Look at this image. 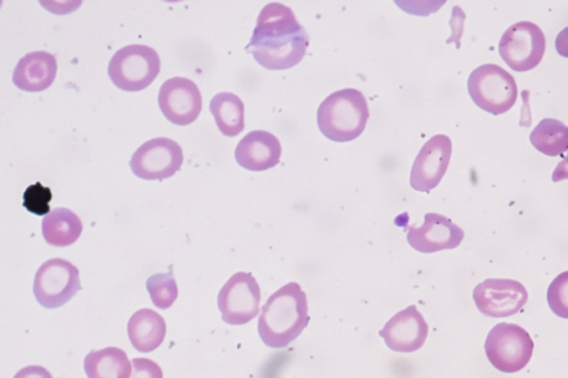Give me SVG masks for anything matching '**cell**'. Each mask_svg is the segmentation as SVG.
<instances>
[{"mask_svg":"<svg viewBox=\"0 0 568 378\" xmlns=\"http://www.w3.org/2000/svg\"><path fill=\"white\" fill-rule=\"evenodd\" d=\"M158 102L163 115L181 126L194 122L202 110V95L197 85L183 76L166 80L160 88Z\"/></svg>","mask_w":568,"mask_h":378,"instance_id":"7c38bea8","label":"cell"},{"mask_svg":"<svg viewBox=\"0 0 568 378\" xmlns=\"http://www.w3.org/2000/svg\"><path fill=\"white\" fill-rule=\"evenodd\" d=\"M161 61L158 52L148 45L130 44L111 58L108 74L122 91L138 92L148 88L158 76Z\"/></svg>","mask_w":568,"mask_h":378,"instance_id":"277c9868","label":"cell"},{"mask_svg":"<svg viewBox=\"0 0 568 378\" xmlns=\"http://www.w3.org/2000/svg\"><path fill=\"white\" fill-rule=\"evenodd\" d=\"M368 116L364 94L347 88L324 99L317 109L316 120L324 136L335 142H347L361 135Z\"/></svg>","mask_w":568,"mask_h":378,"instance_id":"3957f363","label":"cell"},{"mask_svg":"<svg viewBox=\"0 0 568 378\" xmlns=\"http://www.w3.org/2000/svg\"><path fill=\"white\" fill-rule=\"evenodd\" d=\"M546 38L542 30L530 21L510 25L501 35L498 51L506 64L516 72L536 68L545 53Z\"/></svg>","mask_w":568,"mask_h":378,"instance_id":"52a82bcc","label":"cell"},{"mask_svg":"<svg viewBox=\"0 0 568 378\" xmlns=\"http://www.w3.org/2000/svg\"><path fill=\"white\" fill-rule=\"evenodd\" d=\"M547 302L557 316L568 318V270L560 273L550 283Z\"/></svg>","mask_w":568,"mask_h":378,"instance_id":"d4e9b609","label":"cell"},{"mask_svg":"<svg viewBox=\"0 0 568 378\" xmlns=\"http://www.w3.org/2000/svg\"><path fill=\"white\" fill-rule=\"evenodd\" d=\"M129 378H163L161 367L148 358H133Z\"/></svg>","mask_w":568,"mask_h":378,"instance_id":"484cf974","label":"cell"},{"mask_svg":"<svg viewBox=\"0 0 568 378\" xmlns=\"http://www.w3.org/2000/svg\"><path fill=\"white\" fill-rule=\"evenodd\" d=\"M534 343L519 325L500 323L491 328L485 341V351L490 364L503 372L523 369L531 358Z\"/></svg>","mask_w":568,"mask_h":378,"instance_id":"8992f818","label":"cell"},{"mask_svg":"<svg viewBox=\"0 0 568 378\" xmlns=\"http://www.w3.org/2000/svg\"><path fill=\"white\" fill-rule=\"evenodd\" d=\"M261 289L251 273L237 272L222 286L217 306L222 320L230 325H244L252 320L260 309Z\"/></svg>","mask_w":568,"mask_h":378,"instance_id":"9c48e42d","label":"cell"},{"mask_svg":"<svg viewBox=\"0 0 568 378\" xmlns=\"http://www.w3.org/2000/svg\"><path fill=\"white\" fill-rule=\"evenodd\" d=\"M467 88L474 103L494 115L509 111L518 94L514 76L493 63L476 68L468 76Z\"/></svg>","mask_w":568,"mask_h":378,"instance_id":"5b68a950","label":"cell"},{"mask_svg":"<svg viewBox=\"0 0 568 378\" xmlns=\"http://www.w3.org/2000/svg\"><path fill=\"white\" fill-rule=\"evenodd\" d=\"M568 178V154L557 164L552 172L551 180L559 182Z\"/></svg>","mask_w":568,"mask_h":378,"instance_id":"f1b7e54d","label":"cell"},{"mask_svg":"<svg viewBox=\"0 0 568 378\" xmlns=\"http://www.w3.org/2000/svg\"><path fill=\"white\" fill-rule=\"evenodd\" d=\"M57 70V59L53 54L33 51L19 60L13 70L12 82L22 91L40 92L53 83Z\"/></svg>","mask_w":568,"mask_h":378,"instance_id":"e0dca14e","label":"cell"},{"mask_svg":"<svg viewBox=\"0 0 568 378\" xmlns=\"http://www.w3.org/2000/svg\"><path fill=\"white\" fill-rule=\"evenodd\" d=\"M386 346L398 353L419 349L428 335V325L415 305L396 313L378 331Z\"/></svg>","mask_w":568,"mask_h":378,"instance_id":"9a60e30c","label":"cell"},{"mask_svg":"<svg viewBox=\"0 0 568 378\" xmlns=\"http://www.w3.org/2000/svg\"><path fill=\"white\" fill-rule=\"evenodd\" d=\"M474 302L480 313L490 317H507L527 303L525 286L509 278H488L475 286Z\"/></svg>","mask_w":568,"mask_h":378,"instance_id":"8fae6325","label":"cell"},{"mask_svg":"<svg viewBox=\"0 0 568 378\" xmlns=\"http://www.w3.org/2000/svg\"><path fill=\"white\" fill-rule=\"evenodd\" d=\"M282 147L272 133L255 130L247 133L236 145L235 160L248 171H265L275 166L281 159Z\"/></svg>","mask_w":568,"mask_h":378,"instance_id":"2e32d148","label":"cell"},{"mask_svg":"<svg viewBox=\"0 0 568 378\" xmlns=\"http://www.w3.org/2000/svg\"><path fill=\"white\" fill-rule=\"evenodd\" d=\"M308 35L291 8L271 2L260 12L246 52L268 70H285L305 55Z\"/></svg>","mask_w":568,"mask_h":378,"instance_id":"6da1fadb","label":"cell"},{"mask_svg":"<svg viewBox=\"0 0 568 378\" xmlns=\"http://www.w3.org/2000/svg\"><path fill=\"white\" fill-rule=\"evenodd\" d=\"M84 371L88 378H129L132 362L122 349L106 347L85 356Z\"/></svg>","mask_w":568,"mask_h":378,"instance_id":"ffe728a7","label":"cell"},{"mask_svg":"<svg viewBox=\"0 0 568 378\" xmlns=\"http://www.w3.org/2000/svg\"><path fill=\"white\" fill-rule=\"evenodd\" d=\"M182 163L183 151L175 141L155 137L138 147L129 165L133 174L142 180L162 181L180 171Z\"/></svg>","mask_w":568,"mask_h":378,"instance_id":"30bf717a","label":"cell"},{"mask_svg":"<svg viewBox=\"0 0 568 378\" xmlns=\"http://www.w3.org/2000/svg\"><path fill=\"white\" fill-rule=\"evenodd\" d=\"M555 48L559 55L568 58V27L564 28L556 37Z\"/></svg>","mask_w":568,"mask_h":378,"instance_id":"83f0119b","label":"cell"},{"mask_svg":"<svg viewBox=\"0 0 568 378\" xmlns=\"http://www.w3.org/2000/svg\"><path fill=\"white\" fill-rule=\"evenodd\" d=\"M452 155V141L445 134L430 137L417 154L410 171V186L429 193L442 181Z\"/></svg>","mask_w":568,"mask_h":378,"instance_id":"4fadbf2b","label":"cell"},{"mask_svg":"<svg viewBox=\"0 0 568 378\" xmlns=\"http://www.w3.org/2000/svg\"><path fill=\"white\" fill-rule=\"evenodd\" d=\"M407 242L417 252L434 253L457 247L464 231L448 217L438 213H427L419 227L407 226Z\"/></svg>","mask_w":568,"mask_h":378,"instance_id":"5bb4252c","label":"cell"},{"mask_svg":"<svg viewBox=\"0 0 568 378\" xmlns=\"http://www.w3.org/2000/svg\"><path fill=\"white\" fill-rule=\"evenodd\" d=\"M13 378H53L52 375L42 366H27L20 369Z\"/></svg>","mask_w":568,"mask_h":378,"instance_id":"4316f807","label":"cell"},{"mask_svg":"<svg viewBox=\"0 0 568 378\" xmlns=\"http://www.w3.org/2000/svg\"><path fill=\"white\" fill-rule=\"evenodd\" d=\"M23 207L38 216L48 215L50 212V201L52 192L48 186H43L40 182L29 185L22 196Z\"/></svg>","mask_w":568,"mask_h":378,"instance_id":"cb8c5ba5","label":"cell"},{"mask_svg":"<svg viewBox=\"0 0 568 378\" xmlns=\"http://www.w3.org/2000/svg\"><path fill=\"white\" fill-rule=\"evenodd\" d=\"M146 289L153 305L160 309L171 307L179 294L172 272L150 276L146 279Z\"/></svg>","mask_w":568,"mask_h":378,"instance_id":"603a6c76","label":"cell"},{"mask_svg":"<svg viewBox=\"0 0 568 378\" xmlns=\"http://www.w3.org/2000/svg\"><path fill=\"white\" fill-rule=\"evenodd\" d=\"M81 289L78 268L63 258H51L37 270L33 294L45 308H58L68 303Z\"/></svg>","mask_w":568,"mask_h":378,"instance_id":"ba28073f","label":"cell"},{"mask_svg":"<svg viewBox=\"0 0 568 378\" xmlns=\"http://www.w3.org/2000/svg\"><path fill=\"white\" fill-rule=\"evenodd\" d=\"M305 292L291 282L273 293L262 307L257 330L262 341L271 348H283L300 336L308 325Z\"/></svg>","mask_w":568,"mask_h":378,"instance_id":"7a4b0ae2","label":"cell"},{"mask_svg":"<svg viewBox=\"0 0 568 378\" xmlns=\"http://www.w3.org/2000/svg\"><path fill=\"white\" fill-rule=\"evenodd\" d=\"M529 139L537 151L548 156L562 155L568 151V126L557 119H542Z\"/></svg>","mask_w":568,"mask_h":378,"instance_id":"7402d4cb","label":"cell"},{"mask_svg":"<svg viewBox=\"0 0 568 378\" xmlns=\"http://www.w3.org/2000/svg\"><path fill=\"white\" fill-rule=\"evenodd\" d=\"M80 217L65 207L52 210L42 219V235L52 246H69L78 241L82 233Z\"/></svg>","mask_w":568,"mask_h":378,"instance_id":"d6986e66","label":"cell"},{"mask_svg":"<svg viewBox=\"0 0 568 378\" xmlns=\"http://www.w3.org/2000/svg\"><path fill=\"white\" fill-rule=\"evenodd\" d=\"M166 324L164 318L150 308L133 313L128 321V336L132 346L141 353L156 349L164 340Z\"/></svg>","mask_w":568,"mask_h":378,"instance_id":"ac0fdd59","label":"cell"},{"mask_svg":"<svg viewBox=\"0 0 568 378\" xmlns=\"http://www.w3.org/2000/svg\"><path fill=\"white\" fill-rule=\"evenodd\" d=\"M210 111L225 136H236L244 130V103L230 92H220L210 101Z\"/></svg>","mask_w":568,"mask_h":378,"instance_id":"44dd1931","label":"cell"}]
</instances>
